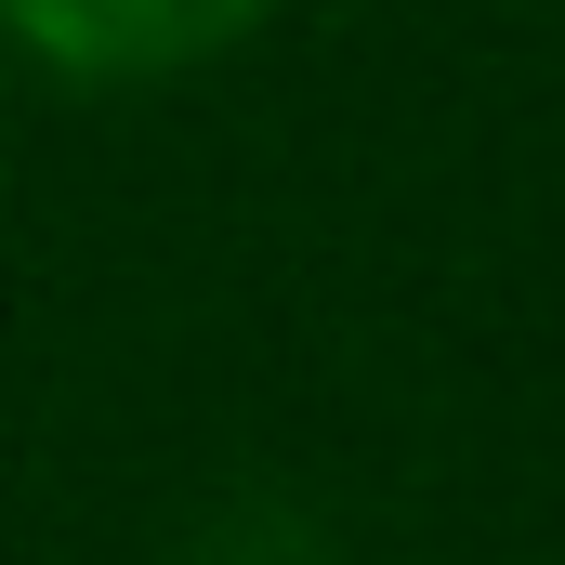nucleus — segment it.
<instances>
[{"mask_svg": "<svg viewBox=\"0 0 565 565\" xmlns=\"http://www.w3.org/2000/svg\"><path fill=\"white\" fill-rule=\"evenodd\" d=\"M277 0H0V40L53 66L66 93H158L224 66Z\"/></svg>", "mask_w": 565, "mask_h": 565, "instance_id": "f257e3e1", "label": "nucleus"}, {"mask_svg": "<svg viewBox=\"0 0 565 565\" xmlns=\"http://www.w3.org/2000/svg\"><path fill=\"white\" fill-rule=\"evenodd\" d=\"M171 565H342V540H329L302 500H277V487H237V500H211V513L184 526Z\"/></svg>", "mask_w": 565, "mask_h": 565, "instance_id": "f03ea898", "label": "nucleus"}]
</instances>
